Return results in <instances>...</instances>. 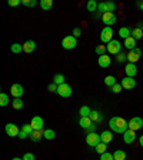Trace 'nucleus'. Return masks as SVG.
Listing matches in <instances>:
<instances>
[{"label":"nucleus","mask_w":143,"mask_h":160,"mask_svg":"<svg viewBox=\"0 0 143 160\" xmlns=\"http://www.w3.org/2000/svg\"><path fill=\"white\" fill-rule=\"evenodd\" d=\"M106 50H107V47H106V46H103V44H100V46H97V47H96V50H94V52H96V53L99 54V56H103Z\"/></svg>","instance_id":"4c0bfd02"},{"label":"nucleus","mask_w":143,"mask_h":160,"mask_svg":"<svg viewBox=\"0 0 143 160\" xmlns=\"http://www.w3.org/2000/svg\"><path fill=\"white\" fill-rule=\"evenodd\" d=\"M109 126H110V129L113 130V132H116V133H125V132L129 129L127 122L123 117H119V116L112 117L109 122Z\"/></svg>","instance_id":"f257e3e1"},{"label":"nucleus","mask_w":143,"mask_h":160,"mask_svg":"<svg viewBox=\"0 0 143 160\" xmlns=\"http://www.w3.org/2000/svg\"><path fill=\"white\" fill-rule=\"evenodd\" d=\"M136 6L139 7V9H143V2H136Z\"/></svg>","instance_id":"8fccbe9b"},{"label":"nucleus","mask_w":143,"mask_h":160,"mask_svg":"<svg viewBox=\"0 0 143 160\" xmlns=\"http://www.w3.org/2000/svg\"><path fill=\"white\" fill-rule=\"evenodd\" d=\"M112 139H113V136H112V132H109V130H105V132L100 133V140H102L103 143H106V144L110 143Z\"/></svg>","instance_id":"6ab92c4d"},{"label":"nucleus","mask_w":143,"mask_h":160,"mask_svg":"<svg viewBox=\"0 0 143 160\" xmlns=\"http://www.w3.org/2000/svg\"><path fill=\"white\" fill-rule=\"evenodd\" d=\"M137 27H139V29H140V30H143V22H140V23H139V24H137Z\"/></svg>","instance_id":"603ef678"},{"label":"nucleus","mask_w":143,"mask_h":160,"mask_svg":"<svg viewBox=\"0 0 143 160\" xmlns=\"http://www.w3.org/2000/svg\"><path fill=\"white\" fill-rule=\"evenodd\" d=\"M10 93L13 94L14 97H22V96H23V93H24V89H23V86H22V84L14 83L13 86L10 87Z\"/></svg>","instance_id":"f8f14e48"},{"label":"nucleus","mask_w":143,"mask_h":160,"mask_svg":"<svg viewBox=\"0 0 143 160\" xmlns=\"http://www.w3.org/2000/svg\"><path fill=\"white\" fill-rule=\"evenodd\" d=\"M116 20H117V17H116V14H115V13H110V12H106V13L102 14V22H103V23L106 24L107 27L113 26V24L116 23Z\"/></svg>","instance_id":"20e7f679"},{"label":"nucleus","mask_w":143,"mask_h":160,"mask_svg":"<svg viewBox=\"0 0 143 160\" xmlns=\"http://www.w3.org/2000/svg\"><path fill=\"white\" fill-rule=\"evenodd\" d=\"M94 129H96V126H94L93 123H92L89 127H87V130H89V133H93V132H94Z\"/></svg>","instance_id":"09e8293b"},{"label":"nucleus","mask_w":143,"mask_h":160,"mask_svg":"<svg viewBox=\"0 0 143 160\" xmlns=\"http://www.w3.org/2000/svg\"><path fill=\"white\" fill-rule=\"evenodd\" d=\"M10 50H12V53L17 54L20 52H23V44H19V43H13L10 46Z\"/></svg>","instance_id":"bb28decb"},{"label":"nucleus","mask_w":143,"mask_h":160,"mask_svg":"<svg viewBox=\"0 0 143 160\" xmlns=\"http://www.w3.org/2000/svg\"><path fill=\"white\" fill-rule=\"evenodd\" d=\"M57 84L56 83H52V84H49V87H47V90H49V92H52V93H54V92H56L57 93Z\"/></svg>","instance_id":"c03bdc74"},{"label":"nucleus","mask_w":143,"mask_h":160,"mask_svg":"<svg viewBox=\"0 0 143 160\" xmlns=\"http://www.w3.org/2000/svg\"><path fill=\"white\" fill-rule=\"evenodd\" d=\"M53 83H56L57 86H60V84H63V83H66L64 82V76L63 74H54V79H53Z\"/></svg>","instance_id":"2f4dec72"},{"label":"nucleus","mask_w":143,"mask_h":160,"mask_svg":"<svg viewBox=\"0 0 143 160\" xmlns=\"http://www.w3.org/2000/svg\"><path fill=\"white\" fill-rule=\"evenodd\" d=\"M105 84L109 86V87L115 86V84H116V77L115 76H106L105 77Z\"/></svg>","instance_id":"c756f323"},{"label":"nucleus","mask_w":143,"mask_h":160,"mask_svg":"<svg viewBox=\"0 0 143 160\" xmlns=\"http://www.w3.org/2000/svg\"><path fill=\"white\" fill-rule=\"evenodd\" d=\"M120 84H122V87L126 90H132L136 87V80H135V77H125L122 82H120Z\"/></svg>","instance_id":"9d476101"},{"label":"nucleus","mask_w":143,"mask_h":160,"mask_svg":"<svg viewBox=\"0 0 143 160\" xmlns=\"http://www.w3.org/2000/svg\"><path fill=\"white\" fill-rule=\"evenodd\" d=\"M57 94L62 97H70L72 96V87H70L67 83L60 84V86L57 87Z\"/></svg>","instance_id":"6e6552de"},{"label":"nucleus","mask_w":143,"mask_h":160,"mask_svg":"<svg viewBox=\"0 0 143 160\" xmlns=\"http://www.w3.org/2000/svg\"><path fill=\"white\" fill-rule=\"evenodd\" d=\"M23 160H34V154L33 153H26L23 156Z\"/></svg>","instance_id":"49530a36"},{"label":"nucleus","mask_w":143,"mask_h":160,"mask_svg":"<svg viewBox=\"0 0 143 160\" xmlns=\"http://www.w3.org/2000/svg\"><path fill=\"white\" fill-rule=\"evenodd\" d=\"M9 104V96L6 93H0V106L4 107Z\"/></svg>","instance_id":"473e14b6"},{"label":"nucleus","mask_w":143,"mask_h":160,"mask_svg":"<svg viewBox=\"0 0 143 160\" xmlns=\"http://www.w3.org/2000/svg\"><path fill=\"white\" fill-rule=\"evenodd\" d=\"M20 3H22V0H9V2H7V4H9V6H12V7L19 6Z\"/></svg>","instance_id":"a18cd8bd"},{"label":"nucleus","mask_w":143,"mask_h":160,"mask_svg":"<svg viewBox=\"0 0 143 160\" xmlns=\"http://www.w3.org/2000/svg\"><path fill=\"white\" fill-rule=\"evenodd\" d=\"M132 37H133L135 40H140L143 37V30H140L139 27H135V29L132 30Z\"/></svg>","instance_id":"393cba45"},{"label":"nucleus","mask_w":143,"mask_h":160,"mask_svg":"<svg viewBox=\"0 0 143 160\" xmlns=\"http://www.w3.org/2000/svg\"><path fill=\"white\" fill-rule=\"evenodd\" d=\"M139 144H140V146L143 147V134H142V136L139 137Z\"/></svg>","instance_id":"3c124183"},{"label":"nucleus","mask_w":143,"mask_h":160,"mask_svg":"<svg viewBox=\"0 0 143 160\" xmlns=\"http://www.w3.org/2000/svg\"><path fill=\"white\" fill-rule=\"evenodd\" d=\"M102 140H100V136L97 133H87V136H86V143L89 144V146H92V147H96L97 144L100 143Z\"/></svg>","instance_id":"0eeeda50"},{"label":"nucleus","mask_w":143,"mask_h":160,"mask_svg":"<svg viewBox=\"0 0 143 160\" xmlns=\"http://www.w3.org/2000/svg\"><path fill=\"white\" fill-rule=\"evenodd\" d=\"M140 56H142V50L139 47H136V49L130 50V53L127 54V60H129V63L136 64V62L140 59Z\"/></svg>","instance_id":"1a4fd4ad"},{"label":"nucleus","mask_w":143,"mask_h":160,"mask_svg":"<svg viewBox=\"0 0 143 160\" xmlns=\"http://www.w3.org/2000/svg\"><path fill=\"white\" fill-rule=\"evenodd\" d=\"M97 10H99V12H102V14L106 13V12H107L106 3H99V4H97Z\"/></svg>","instance_id":"37998d69"},{"label":"nucleus","mask_w":143,"mask_h":160,"mask_svg":"<svg viewBox=\"0 0 143 160\" xmlns=\"http://www.w3.org/2000/svg\"><path fill=\"white\" fill-rule=\"evenodd\" d=\"M127 124H129V129L130 130L137 132V130H140L143 127V120L140 119V117H132V119L127 122Z\"/></svg>","instance_id":"423d86ee"},{"label":"nucleus","mask_w":143,"mask_h":160,"mask_svg":"<svg viewBox=\"0 0 143 160\" xmlns=\"http://www.w3.org/2000/svg\"><path fill=\"white\" fill-rule=\"evenodd\" d=\"M30 139H32V142H40L42 140V137H44L43 136V130H33V133L30 134Z\"/></svg>","instance_id":"aec40b11"},{"label":"nucleus","mask_w":143,"mask_h":160,"mask_svg":"<svg viewBox=\"0 0 143 160\" xmlns=\"http://www.w3.org/2000/svg\"><path fill=\"white\" fill-rule=\"evenodd\" d=\"M125 47H126V49H129V50L136 49V40H135L132 36L127 37V39L125 40Z\"/></svg>","instance_id":"412c9836"},{"label":"nucleus","mask_w":143,"mask_h":160,"mask_svg":"<svg viewBox=\"0 0 143 160\" xmlns=\"http://www.w3.org/2000/svg\"><path fill=\"white\" fill-rule=\"evenodd\" d=\"M4 129H6V133L9 134V136H12V137H16V136H19L20 134L19 127H17L16 124H13V123H7Z\"/></svg>","instance_id":"9b49d317"},{"label":"nucleus","mask_w":143,"mask_h":160,"mask_svg":"<svg viewBox=\"0 0 143 160\" xmlns=\"http://www.w3.org/2000/svg\"><path fill=\"white\" fill-rule=\"evenodd\" d=\"M79 124L83 129H87V127L92 124V119H90L89 116H86V117H80V120H79Z\"/></svg>","instance_id":"b1692460"},{"label":"nucleus","mask_w":143,"mask_h":160,"mask_svg":"<svg viewBox=\"0 0 143 160\" xmlns=\"http://www.w3.org/2000/svg\"><path fill=\"white\" fill-rule=\"evenodd\" d=\"M100 40L103 42V43H110L112 40H113V29L112 27H105L102 32H100Z\"/></svg>","instance_id":"f03ea898"},{"label":"nucleus","mask_w":143,"mask_h":160,"mask_svg":"<svg viewBox=\"0 0 143 160\" xmlns=\"http://www.w3.org/2000/svg\"><path fill=\"white\" fill-rule=\"evenodd\" d=\"M90 113H92V110H90L87 106H82V107H80V114H82V117L89 116Z\"/></svg>","instance_id":"f704fd0d"},{"label":"nucleus","mask_w":143,"mask_h":160,"mask_svg":"<svg viewBox=\"0 0 143 160\" xmlns=\"http://www.w3.org/2000/svg\"><path fill=\"white\" fill-rule=\"evenodd\" d=\"M106 149H107V146H106V143H103V142H100V143L96 146V152L99 154L106 153Z\"/></svg>","instance_id":"72a5a7b5"},{"label":"nucleus","mask_w":143,"mask_h":160,"mask_svg":"<svg viewBox=\"0 0 143 160\" xmlns=\"http://www.w3.org/2000/svg\"><path fill=\"white\" fill-rule=\"evenodd\" d=\"M106 7H107V12L113 13L115 9H116V4H115L113 2H106Z\"/></svg>","instance_id":"79ce46f5"},{"label":"nucleus","mask_w":143,"mask_h":160,"mask_svg":"<svg viewBox=\"0 0 143 160\" xmlns=\"http://www.w3.org/2000/svg\"><path fill=\"white\" fill-rule=\"evenodd\" d=\"M12 106H13L14 110L23 109V100H22V97H14V100L12 102Z\"/></svg>","instance_id":"5701e85b"},{"label":"nucleus","mask_w":143,"mask_h":160,"mask_svg":"<svg viewBox=\"0 0 143 160\" xmlns=\"http://www.w3.org/2000/svg\"><path fill=\"white\" fill-rule=\"evenodd\" d=\"M22 4L27 7H34L37 4V2L36 0H22Z\"/></svg>","instance_id":"e433bc0d"},{"label":"nucleus","mask_w":143,"mask_h":160,"mask_svg":"<svg viewBox=\"0 0 143 160\" xmlns=\"http://www.w3.org/2000/svg\"><path fill=\"white\" fill-rule=\"evenodd\" d=\"M76 44H77V42H76V37L74 36H66L63 40H62V46H63V49H66V50L74 49Z\"/></svg>","instance_id":"39448f33"},{"label":"nucleus","mask_w":143,"mask_h":160,"mask_svg":"<svg viewBox=\"0 0 143 160\" xmlns=\"http://www.w3.org/2000/svg\"><path fill=\"white\" fill-rule=\"evenodd\" d=\"M32 133H33V127H32V124H23L22 129H20L19 137L20 139H26V137H29Z\"/></svg>","instance_id":"ddd939ff"},{"label":"nucleus","mask_w":143,"mask_h":160,"mask_svg":"<svg viewBox=\"0 0 143 160\" xmlns=\"http://www.w3.org/2000/svg\"><path fill=\"white\" fill-rule=\"evenodd\" d=\"M107 52H109L110 54H119L120 52H122V43H120L119 40H112L110 43H107Z\"/></svg>","instance_id":"7ed1b4c3"},{"label":"nucleus","mask_w":143,"mask_h":160,"mask_svg":"<svg viewBox=\"0 0 143 160\" xmlns=\"http://www.w3.org/2000/svg\"><path fill=\"white\" fill-rule=\"evenodd\" d=\"M110 57L107 56V54H103V56H99V59H97V63H99L100 67H109L110 66Z\"/></svg>","instance_id":"f3484780"},{"label":"nucleus","mask_w":143,"mask_h":160,"mask_svg":"<svg viewBox=\"0 0 143 160\" xmlns=\"http://www.w3.org/2000/svg\"><path fill=\"white\" fill-rule=\"evenodd\" d=\"M122 89H123V87H122V84H120V83H116L115 86L110 87V90H112L113 93H120V92H122Z\"/></svg>","instance_id":"58836bf2"},{"label":"nucleus","mask_w":143,"mask_h":160,"mask_svg":"<svg viewBox=\"0 0 143 160\" xmlns=\"http://www.w3.org/2000/svg\"><path fill=\"white\" fill-rule=\"evenodd\" d=\"M135 139H136V132H133V130L127 129L126 132L123 133V140H125V143H126V144L133 143Z\"/></svg>","instance_id":"4468645a"},{"label":"nucleus","mask_w":143,"mask_h":160,"mask_svg":"<svg viewBox=\"0 0 143 160\" xmlns=\"http://www.w3.org/2000/svg\"><path fill=\"white\" fill-rule=\"evenodd\" d=\"M32 127H33V130H43V119L40 116H34L33 119H32Z\"/></svg>","instance_id":"2eb2a0df"},{"label":"nucleus","mask_w":143,"mask_h":160,"mask_svg":"<svg viewBox=\"0 0 143 160\" xmlns=\"http://www.w3.org/2000/svg\"><path fill=\"white\" fill-rule=\"evenodd\" d=\"M80 34H82V29H80V27H76V29H73V36L74 37H79Z\"/></svg>","instance_id":"de8ad7c7"},{"label":"nucleus","mask_w":143,"mask_h":160,"mask_svg":"<svg viewBox=\"0 0 143 160\" xmlns=\"http://www.w3.org/2000/svg\"><path fill=\"white\" fill-rule=\"evenodd\" d=\"M52 6H53V2H52V0H42V2H40V7L43 10H50Z\"/></svg>","instance_id":"c85d7f7f"},{"label":"nucleus","mask_w":143,"mask_h":160,"mask_svg":"<svg viewBox=\"0 0 143 160\" xmlns=\"http://www.w3.org/2000/svg\"><path fill=\"white\" fill-rule=\"evenodd\" d=\"M116 60L119 62V63H123V62H126V60H127V54H125V53H122V52H120V53L117 54Z\"/></svg>","instance_id":"a19ab883"},{"label":"nucleus","mask_w":143,"mask_h":160,"mask_svg":"<svg viewBox=\"0 0 143 160\" xmlns=\"http://www.w3.org/2000/svg\"><path fill=\"white\" fill-rule=\"evenodd\" d=\"M119 36L122 37V39H125V40H126L127 37H130V36H132V30H130L129 27H122V29L119 30Z\"/></svg>","instance_id":"4be33fe9"},{"label":"nucleus","mask_w":143,"mask_h":160,"mask_svg":"<svg viewBox=\"0 0 143 160\" xmlns=\"http://www.w3.org/2000/svg\"><path fill=\"white\" fill-rule=\"evenodd\" d=\"M12 160H23V157H22V159H20V157H13Z\"/></svg>","instance_id":"864d4df0"},{"label":"nucleus","mask_w":143,"mask_h":160,"mask_svg":"<svg viewBox=\"0 0 143 160\" xmlns=\"http://www.w3.org/2000/svg\"><path fill=\"white\" fill-rule=\"evenodd\" d=\"M97 4L99 3H96L94 0H90L89 3H87V10H89V12H94V10L97 9Z\"/></svg>","instance_id":"c9c22d12"},{"label":"nucleus","mask_w":143,"mask_h":160,"mask_svg":"<svg viewBox=\"0 0 143 160\" xmlns=\"http://www.w3.org/2000/svg\"><path fill=\"white\" fill-rule=\"evenodd\" d=\"M43 136H44V139H47V140H53L54 137H56V133H54V130H52V129H46V130H43Z\"/></svg>","instance_id":"a878e982"},{"label":"nucleus","mask_w":143,"mask_h":160,"mask_svg":"<svg viewBox=\"0 0 143 160\" xmlns=\"http://www.w3.org/2000/svg\"><path fill=\"white\" fill-rule=\"evenodd\" d=\"M34 49H36V43H34L33 40H27L26 43L23 44L24 53H32V52H34Z\"/></svg>","instance_id":"a211bd4d"},{"label":"nucleus","mask_w":143,"mask_h":160,"mask_svg":"<svg viewBox=\"0 0 143 160\" xmlns=\"http://www.w3.org/2000/svg\"><path fill=\"white\" fill-rule=\"evenodd\" d=\"M125 73H126V76H127V77H135V76H136V73H137V67H136V64H133V63L126 64Z\"/></svg>","instance_id":"dca6fc26"},{"label":"nucleus","mask_w":143,"mask_h":160,"mask_svg":"<svg viewBox=\"0 0 143 160\" xmlns=\"http://www.w3.org/2000/svg\"><path fill=\"white\" fill-rule=\"evenodd\" d=\"M113 157H115V160H125L126 159V153H125L123 150H116L113 153Z\"/></svg>","instance_id":"7c9ffc66"},{"label":"nucleus","mask_w":143,"mask_h":160,"mask_svg":"<svg viewBox=\"0 0 143 160\" xmlns=\"http://www.w3.org/2000/svg\"><path fill=\"white\" fill-rule=\"evenodd\" d=\"M100 160H115V157H113V154L112 153H103V154H100Z\"/></svg>","instance_id":"ea45409f"},{"label":"nucleus","mask_w":143,"mask_h":160,"mask_svg":"<svg viewBox=\"0 0 143 160\" xmlns=\"http://www.w3.org/2000/svg\"><path fill=\"white\" fill-rule=\"evenodd\" d=\"M89 117L92 119V122H100V120L103 119V117H102V114H100L99 112H96V110H92V113L89 114Z\"/></svg>","instance_id":"cd10ccee"}]
</instances>
